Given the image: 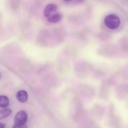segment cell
<instances>
[{
  "mask_svg": "<svg viewBox=\"0 0 128 128\" xmlns=\"http://www.w3.org/2000/svg\"><path fill=\"white\" fill-rule=\"evenodd\" d=\"M12 112V110L10 109H0V120L8 117Z\"/></svg>",
  "mask_w": 128,
  "mask_h": 128,
  "instance_id": "obj_8",
  "label": "cell"
},
{
  "mask_svg": "<svg viewBox=\"0 0 128 128\" xmlns=\"http://www.w3.org/2000/svg\"><path fill=\"white\" fill-rule=\"evenodd\" d=\"M5 127V125L3 123H0V128H4Z\"/></svg>",
  "mask_w": 128,
  "mask_h": 128,
  "instance_id": "obj_10",
  "label": "cell"
},
{
  "mask_svg": "<svg viewBox=\"0 0 128 128\" xmlns=\"http://www.w3.org/2000/svg\"><path fill=\"white\" fill-rule=\"evenodd\" d=\"M116 95L117 98L123 100L128 95V84L119 85L116 87Z\"/></svg>",
  "mask_w": 128,
  "mask_h": 128,
  "instance_id": "obj_3",
  "label": "cell"
},
{
  "mask_svg": "<svg viewBox=\"0 0 128 128\" xmlns=\"http://www.w3.org/2000/svg\"><path fill=\"white\" fill-rule=\"evenodd\" d=\"M58 9L57 5L54 4H49L46 5L44 11V14L46 17H48L52 13H54Z\"/></svg>",
  "mask_w": 128,
  "mask_h": 128,
  "instance_id": "obj_4",
  "label": "cell"
},
{
  "mask_svg": "<svg viewBox=\"0 0 128 128\" xmlns=\"http://www.w3.org/2000/svg\"><path fill=\"white\" fill-rule=\"evenodd\" d=\"M19 4V0H10V5L12 8L16 9Z\"/></svg>",
  "mask_w": 128,
  "mask_h": 128,
  "instance_id": "obj_9",
  "label": "cell"
},
{
  "mask_svg": "<svg viewBox=\"0 0 128 128\" xmlns=\"http://www.w3.org/2000/svg\"><path fill=\"white\" fill-rule=\"evenodd\" d=\"M28 120L27 113L23 110L19 111L16 113L14 118L13 128L24 127Z\"/></svg>",
  "mask_w": 128,
  "mask_h": 128,
  "instance_id": "obj_2",
  "label": "cell"
},
{
  "mask_svg": "<svg viewBox=\"0 0 128 128\" xmlns=\"http://www.w3.org/2000/svg\"><path fill=\"white\" fill-rule=\"evenodd\" d=\"M104 23L108 28L116 29L118 28L120 25V19L115 14H109L104 18Z\"/></svg>",
  "mask_w": 128,
  "mask_h": 128,
  "instance_id": "obj_1",
  "label": "cell"
},
{
  "mask_svg": "<svg viewBox=\"0 0 128 128\" xmlns=\"http://www.w3.org/2000/svg\"><path fill=\"white\" fill-rule=\"evenodd\" d=\"M65 3H68L70 2L72 0H63Z\"/></svg>",
  "mask_w": 128,
  "mask_h": 128,
  "instance_id": "obj_11",
  "label": "cell"
},
{
  "mask_svg": "<svg viewBox=\"0 0 128 128\" xmlns=\"http://www.w3.org/2000/svg\"><path fill=\"white\" fill-rule=\"evenodd\" d=\"M47 18V21L50 23H58L62 19V16L61 14L56 13L52 14Z\"/></svg>",
  "mask_w": 128,
  "mask_h": 128,
  "instance_id": "obj_6",
  "label": "cell"
},
{
  "mask_svg": "<svg viewBox=\"0 0 128 128\" xmlns=\"http://www.w3.org/2000/svg\"><path fill=\"white\" fill-rule=\"evenodd\" d=\"M9 105V100L6 96L0 95V107L5 108Z\"/></svg>",
  "mask_w": 128,
  "mask_h": 128,
  "instance_id": "obj_7",
  "label": "cell"
},
{
  "mask_svg": "<svg viewBox=\"0 0 128 128\" xmlns=\"http://www.w3.org/2000/svg\"><path fill=\"white\" fill-rule=\"evenodd\" d=\"M75 1L76 2L78 3H82L84 1V0H75Z\"/></svg>",
  "mask_w": 128,
  "mask_h": 128,
  "instance_id": "obj_12",
  "label": "cell"
},
{
  "mask_svg": "<svg viewBox=\"0 0 128 128\" xmlns=\"http://www.w3.org/2000/svg\"><path fill=\"white\" fill-rule=\"evenodd\" d=\"M16 96L17 100L19 102L23 103L27 101L28 95L26 91L20 90L17 92Z\"/></svg>",
  "mask_w": 128,
  "mask_h": 128,
  "instance_id": "obj_5",
  "label": "cell"
}]
</instances>
